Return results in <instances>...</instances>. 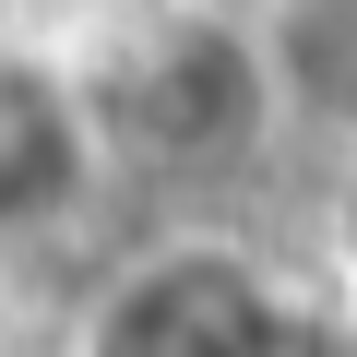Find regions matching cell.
<instances>
[{
  "label": "cell",
  "mask_w": 357,
  "mask_h": 357,
  "mask_svg": "<svg viewBox=\"0 0 357 357\" xmlns=\"http://www.w3.org/2000/svg\"><path fill=\"white\" fill-rule=\"evenodd\" d=\"M96 107L84 72L36 60V48H0V238H36L96 191Z\"/></svg>",
  "instance_id": "cell-3"
},
{
  "label": "cell",
  "mask_w": 357,
  "mask_h": 357,
  "mask_svg": "<svg viewBox=\"0 0 357 357\" xmlns=\"http://www.w3.org/2000/svg\"><path fill=\"white\" fill-rule=\"evenodd\" d=\"M84 107H96V143H119L143 167H227L274 131V72H262L250 13L178 0L107 72H84Z\"/></svg>",
  "instance_id": "cell-1"
},
{
  "label": "cell",
  "mask_w": 357,
  "mask_h": 357,
  "mask_svg": "<svg viewBox=\"0 0 357 357\" xmlns=\"http://www.w3.org/2000/svg\"><path fill=\"white\" fill-rule=\"evenodd\" d=\"M250 36H262V72H274V119L357 143V0H262Z\"/></svg>",
  "instance_id": "cell-4"
},
{
  "label": "cell",
  "mask_w": 357,
  "mask_h": 357,
  "mask_svg": "<svg viewBox=\"0 0 357 357\" xmlns=\"http://www.w3.org/2000/svg\"><path fill=\"white\" fill-rule=\"evenodd\" d=\"M72 357H298V310L238 238H155L96 286Z\"/></svg>",
  "instance_id": "cell-2"
}]
</instances>
